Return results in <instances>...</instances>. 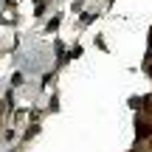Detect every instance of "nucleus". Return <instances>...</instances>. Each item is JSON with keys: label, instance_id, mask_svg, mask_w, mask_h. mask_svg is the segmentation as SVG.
I'll return each instance as SVG.
<instances>
[{"label": "nucleus", "instance_id": "nucleus-1", "mask_svg": "<svg viewBox=\"0 0 152 152\" xmlns=\"http://www.w3.org/2000/svg\"><path fill=\"white\" fill-rule=\"evenodd\" d=\"M135 135H138V141H144V138L152 135V121L149 118H138L135 121Z\"/></svg>", "mask_w": 152, "mask_h": 152}]
</instances>
